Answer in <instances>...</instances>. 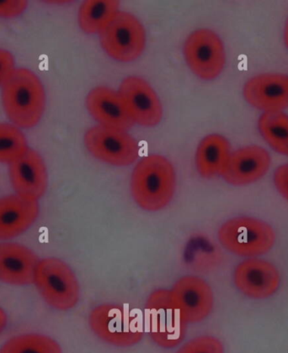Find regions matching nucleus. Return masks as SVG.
I'll list each match as a JSON object with an SVG mask.
<instances>
[{"label": "nucleus", "instance_id": "9b49d317", "mask_svg": "<svg viewBox=\"0 0 288 353\" xmlns=\"http://www.w3.org/2000/svg\"><path fill=\"white\" fill-rule=\"evenodd\" d=\"M119 93L134 124L157 126L163 119V106L155 90L145 79L129 76L121 83Z\"/></svg>", "mask_w": 288, "mask_h": 353}, {"label": "nucleus", "instance_id": "aec40b11", "mask_svg": "<svg viewBox=\"0 0 288 353\" xmlns=\"http://www.w3.org/2000/svg\"><path fill=\"white\" fill-rule=\"evenodd\" d=\"M116 0H88L79 8L78 23L83 32L100 35L120 12Z\"/></svg>", "mask_w": 288, "mask_h": 353}, {"label": "nucleus", "instance_id": "7ed1b4c3", "mask_svg": "<svg viewBox=\"0 0 288 353\" xmlns=\"http://www.w3.org/2000/svg\"><path fill=\"white\" fill-rule=\"evenodd\" d=\"M33 283L45 302L55 310L74 309L81 298L77 276L70 265L58 258L39 261Z\"/></svg>", "mask_w": 288, "mask_h": 353}, {"label": "nucleus", "instance_id": "20e7f679", "mask_svg": "<svg viewBox=\"0 0 288 353\" xmlns=\"http://www.w3.org/2000/svg\"><path fill=\"white\" fill-rule=\"evenodd\" d=\"M220 244L234 255L256 258L270 252L276 242L274 230L263 220L238 217L227 220L218 233Z\"/></svg>", "mask_w": 288, "mask_h": 353}, {"label": "nucleus", "instance_id": "4468645a", "mask_svg": "<svg viewBox=\"0 0 288 353\" xmlns=\"http://www.w3.org/2000/svg\"><path fill=\"white\" fill-rule=\"evenodd\" d=\"M271 162L270 154L263 147L241 148L231 153L222 177L235 187L255 183L267 173Z\"/></svg>", "mask_w": 288, "mask_h": 353}, {"label": "nucleus", "instance_id": "0eeeda50", "mask_svg": "<svg viewBox=\"0 0 288 353\" xmlns=\"http://www.w3.org/2000/svg\"><path fill=\"white\" fill-rule=\"evenodd\" d=\"M147 327L158 346L173 348L183 341L187 325L174 306L169 290L154 292L146 303Z\"/></svg>", "mask_w": 288, "mask_h": 353}, {"label": "nucleus", "instance_id": "423d86ee", "mask_svg": "<svg viewBox=\"0 0 288 353\" xmlns=\"http://www.w3.org/2000/svg\"><path fill=\"white\" fill-rule=\"evenodd\" d=\"M99 36L106 54L121 63L134 62L145 49V29L131 13L120 11Z\"/></svg>", "mask_w": 288, "mask_h": 353}, {"label": "nucleus", "instance_id": "bb28decb", "mask_svg": "<svg viewBox=\"0 0 288 353\" xmlns=\"http://www.w3.org/2000/svg\"><path fill=\"white\" fill-rule=\"evenodd\" d=\"M273 180L276 190L288 202V165L278 167Z\"/></svg>", "mask_w": 288, "mask_h": 353}, {"label": "nucleus", "instance_id": "f3484780", "mask_svg": "<svg viewBox=\"0 0 288 353\" xmlns=\"http://www.w3.org/2000/svg\"><path fill=\"white\" fill-rule=\"evenodd\" d=\"M39 258L32 250L17 243H0V282L14 286L34 283Z\"/></svg>", "mask_w": 288, "mask_h": 353}, {"label": "nucleus", "instance_id": "2eb2a0df", "mask_svg": "<svg viewBox=\"0 0 288 353\" xmlns=\"http://www.w3.org/2000/svg\"><path fill=\"white\" fill-rule=\"evenodd\" d=\"M243 94L250 105L264 112H282L288 108V76L264 74L246 82Z\"/></svg>", "mask_w": 288, "mask_h": 353}, {"label": "nucleus", "instance_id": "a878e982", "mask_svg": "<svg viewBox=\"0 0 288 353\" xmlns=\"http://www.w3.org/2000/svg\"><path fill=\"white\" fill-rule=\"evenodd\" d=\"M14 63L12 53L6 49L0 48V87H2L3 83L14 71Z\"/></svg>", "mask_w": 288, "mask_h": 353}, {"label": "nucleus", "instance_id": "4be33fe9", "mask_svg": "<svg viewBox=\"0 0 288 353\" xmlns=\"http://www.w3.org/2000/svg\"><path fill=\"white\" fill-rule=\"evenodd\" d=\"M0 353H63L60 345L52 337L41 334H24L10 339Z\"/></svg>", "mask_w": 288, "mask_h": 353}, {"label": "nucleus", "instance_id": "f8f14e48", "mask_svg": "<svg viewBox=\"0 0 288 353\" xmlns=\"http://www.w3.org/2000/svg\"><path fill=\"white\" fill-rule=\"evenodd\" d=\"M235 286L246 297L265 299L278 291L280 273L274 265L259 258H248L237 265L234 273Z\"/></svg>", "mask_w": 288, "mask_h": 353}, {"label": "nucleus", "instance_id": "c85d7f7f", "mask_svg": "<svg viewBox=\"0 0 288 353\" xmlns=\"http://www.w3.org/2000/svg\"><path fill=\"white\" fill-rule=\"evenodd\" d=\"M284 43L288 49V19L286 23L285 29H284Z\"/></svg>", "mask_w": 288, "mask_h": 353}, {"label": "nucleus", "instance_id": "ddd939ff", "mask_svg": "<svg viewBox=\"0 0 288 353\" xmlns=\"http://www.w3.org/2000/svg\"><path fill=\"white\" fill-rule=\"evenodd\" d=\"M10 180L15 194L39 201L47 192L48 176L44 159L37 151L28 150L9 165Z\"/></svg>", "mask_w": 288, "mask_h": 353}, {"label": "nucleus", "instance_id": "6e6552de", "mask_svg": "<svg viewBox=\"0 0 288 353\" xmlns=\"http://www.w3.org/2000/svg\"><path fill=\"white\" fill-rule=\"evenodd\" d=\"M83 143L92 157L105 164L128 166L139 157L138 142L127 131L99 125L85 132Z\"/></svg>", "mask_w": 288, "mask_h": 353}, {"label": "nucleus", "instance_id": "b1692460", "mask_svg": "<svg viewBox=\"0 0 288 353\" xmlns=\"http://www.w3.org/2000/svg\"><path fill=\"white\" fill-rule=\"evenodd\" d=\"M176 353H225V347L217 337L202 336L189 341Z\"/></svg>", "mask_w": 288, "mask_h": 353}, {"label": "nucleus", "instance_id": "5701e85b", "mask_svg": "<svg viewBox=\"0 0 288 353\" xmlns=\"http://www.w3.org/2000/svg\"><path fill=\"white\" fill-rule=\"evenodd\" d=\"M30 149L20 128L12 123H0V163L10 165Z\"/></svg>", "mask_w": 288, "mask_h": 353}, {"label": "nucleus", "instance_id": "412c9836", "mask_svg": "<svg viewBox=\"0 0 288 353\" xmlns=\"http://www.w3.org/2000/svg\"><path fill=\"white\" fill-rule=\"evenodd\" d=\"M258 128L272 150L288 155V116L282 112H264L258 121Z\"/></svg>", "mask_w": 288, "mask_h": 353}, {"label": "nucleus", "instance_id": "6ab92c4d", "mask_svg": "<svg viewBox=\"0 0 288 353\" xmlns=\"http://www.w3.org/2000/svg\"><path fill=\"white\" fill-rule=\"evenodd\" d=\"M231 153L229 142L225 137L220 134L205 137L196 152L197 172L205 179L222 176Z\"/></svg>", "mask_w": 288, "mask_h": 353}, {"label": "nucleus", "instance_id": "9d476101", "mask_svg": "<svg viewBox=\"0 0 288 353\" xmlns=\"http://www.w3.org/2000/svg\"><path fill=\"white\" fill-rule=\"evenodd\" d=\"M169 292L174 306L187 325L204 321L214 309V292L209 284L198 276H183Z\"/></svg>", "mask_w": 288, "mask_h": 353}, {"label": "nucleus", "instance_id": "cd10ccee", "mask_svg": "<svg viewBox=\"0 0 288 353\" xmlns=\"http://www.w3.org/2000/svg\"><path fill=\"white\" fill-rule=\"evenodd\" d=\"M8 322L7 314L6 311L0 308V334L6 329Z\"/></svg>", "mask_w": 288, "mask_h": 353}, {"label": "nucleus", "instance_id": "f03ea898", "mask_svg": "<svg viewBox=\"0 0 288 353\" xmlns=\"http://www.w3.org/2000/svg\"><path fill=\"white\" fill-rule=\"evenodd\" d=\"M130 188L132 199L143 210L161 211L172 203L176 192V170L162 155H149L132 170Z\"/></svg>", "mask_w": 288, "mask_h": 353}, {"label": "nucleus", "instance_id": "a211bd4d", "mask_svg": "<svg viewBox=\"0 0 288 353\" xmlns=\"http://www.w3.org/2000/svg\"><path fill=\"white\" fill-rule=\"evenodd\" d=\"M39 203L17 194L0 199V241L25 233L39 216Z\"/></svg>", "mask_w": 288, "mask_h": 353}, {"label": "nucleus", "instance_id": "39448f33", "mask_svg": "<svg viewBox=\"0 0 288 353\" xmlns=\"http://www.w3.org/2000/svg\"><path fill=\"white\" fill-rule=\"evenodd\" d=\"M89 324L98 339L116 347H134L143 337L138 319L121 305L96 307L90 314Z\"/></svg>", "mask_w": 288, "mask_h": 353}, {"label": "nucleus", "instance_id": "393cba45", "mask_svg": "<svg viewBox=\"0 0 288 353\" xmlns=\"http://www.w3.org/2000/svg\"><path fill=\"white\" fill-rule=\"evenodd\" d=\"M28 2L24 0L0 1V18L13 19L20 17L28 9Z\"/></svg>", "mask_w": 288, "mask_h": 353}, {"label": "nucleus", "instance_id": "1a4fd4ad", "mask_svg": "<svg viewBox=\"0 0 288 353\" xmlns=\"http://www.w3.org/2000/svg\"><path fill=\"white\" fill-rule=\"evenodd\" d=\"M185 62L196 77L212 81L225 66V48L217 33L208 29L196 30L185 41Z\"/></svg>", "mask_w": 288, "mask_h": 353}, {"label": "nucleus", "instance_id": "f257e3e1", "mask_svg": "<svg viewBox=\"0 0 288 353\" xmlns=\"http://www.w3.org/2000/svg\"><path fill=\"white\" fill-rule=\"evenodd\" d=\"M1 89L3 108L11 123L30 129L40 123L47 97L43 83L34 72L15 68Z\"/></svg>", "mask_w": 288, "mask_h": 353}, {"label": "nucleus", "instance_id": "dca6fc26", "mask_svg": "<svg viewBox=\"0 0 288 353\" xmlns=\"http://www.w3.org/2000/svg\"><path fill=\"white\" fill-rule=\"evenodd\" d=\"M85 104L100 126L128 131L134 125L119 91L105 86L96 87L90 91Z\"/></svg>", "mask_w": 288, "mask_h": 353}]
</instances>
